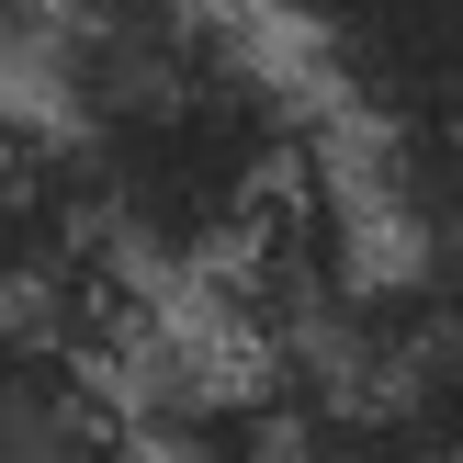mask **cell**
<instances>
[{"instance_id":"obj_2","label":"cell","mask_w":463,"mask_h":463,"mask_svg":"<svg viewBox=\"0 0 463 463\" xmlns=\"http://www.w3.org/2000/svg\"><path fill=\"white\" fill-rule=\"evenodd\" d=\"M373 193L384 249L260 362V396L306 463H463V158H373Z\"/></svg>"},{"instance_id":"obj_1","label":"cell","mask_w":463,"mask_h":463,"mask_svg":"<svg viewBox=\"0 0 463 463\" xmlns=\"http://www.w3.org/2000/svg\"><path fill=\"white\" fill-rule=\"evenodd\" d=\"M45 125L102 193L125 260H238L249 226L317 170L294 90L215 23V0H57Z\"/></svg>"},{"instance_id":"obj_4","label":"cell","mask_w":463,"mask_h":463,"mask_svg":"<svg viewBox=\"0 0 463 463\" xmlns=\"http://www.w3.org/2000/svg\"><path fill=\"white\" fill-rule=\"evenodd\" d=\"M0 463H147V419H125L90 339L23 306H0Z\"/></svg>"},{"instance_id":"obj_3","label":"cell","mask_w":463,"mask_h":463,"mask_svg":"<svg viewBox=\"0 0 463 463\" xmlns=\"http://www.w3.org/2000/svg\"><path fill=\"white\" fill-rule=\"evenodd\" d=\"M294 23L373 158H463V0H294Z\"/></svg>"},{"instance_id":"obj_6","label":"cell","mask_w":463,"mask_h":463,"mask_svg":"<svg viewBox=\"0 0 463 463\" xmlns=\"http://www.w3.org/2000/svg\"><path fill=\"white\" fill-rule=\"evenodd\" d=\"M45 12L57 0H0V45H45Z\"/></svg>"},{"instance_id":"obj_5","label":"cell","mask_w":463,"mask_h":463,"mask_svg":"<svg viewBox=\"0 0 463 463\" xmlns=\"http://www.w3.org/2000/svg\"><path fill=\"white\" fill-rule=\"evenodd\" d=\"M147 463H306L271 396H193L147 430Z\"/></svg>"}]
</instances>
